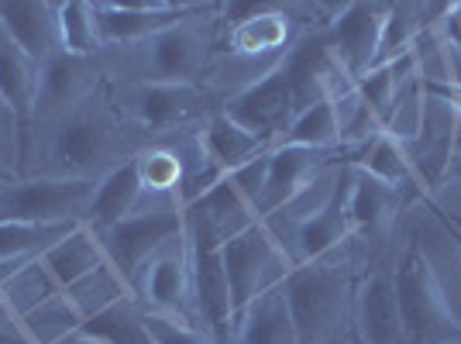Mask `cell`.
Here are the masks:
<instances>
[{
	"instance_id": "1",
	"label": "cell",
	"mask_w": 461,
	"mask_h": 344,
	"mask_svg": "<svg viewBox=\"0 0 461 344\" xmlns=\"http://www.w3.org/2000/svg\"><path fill=\"white\" fill-rule=\"evenodd\" d=\"M279 289L286 296L296 344H324L330 334H338L348 306V276L334 255L293 266Z\"/></svg>"
},
{
	"instance_id": "2",
	"label": "cell",
	"mask_w": 461,
	"mask_h": 344,
	"mask_svg": "<svg viewBox=\"0 0 461 344\" xmlns=\"http://www.w3.org/2000/svg\"><path fill=\"white\" fill-rule=\"evenodd\" d=\"M393 279H396V303H400L406 344L461 341V321L451 313L441 283H438V276H434V268H430L417 241L406 245Z\"/></svg>"
},
{
	"instance_id": "3",
	"label": "cell",
	"mask_w": 461,
	"mask_h": 344,
	"mask_svg": "<svg viewBox=\"0 0 461 344\" xmlns=\"http://www.w3.org/2000/svg\"><path fill=\"white\" fill-rule=\"evenodd\" d=\"M221 258H224V276H228L230 293V327H234V317L255 296L279 286L286 279L289 268L296 266L286 255V249H283L279 234L266 221H255L245 231L230 234L228 241L221 245Z\"/></svg>"
},
{
	"instance_id": "4",
	"label": "cell",
	"mask_w": 461,
	"mask_h": 344,
	"mask_svg": "<svg viewBox=\"0 0 461 344\" xmlns=\"http://www.w3.org/2000/svg\"><path fill=\"white\" fill-rule=\"evenodd\" d=\"M221 234L196 213L186 211V251H190L193 317L213 344H234L230 330V293L221 258Z\"/></svg>"
},
{
	"instance_id": "5",
	"label": "cell",
	"mask_w": 461,
	"mask_h": 344,
	"mask_svg": "<svg viewBox=\"0 0 461 344\" xmlns=\"http://www.w3.org/2000/svg\"><path fill=\"white\" fill-rule=\"evenodd\" d=\"M186 234V207L183 204H166V207H149V211H135L131 217H124L121 224L111 231L96 234L107 266L114 268L124 279V286L131 289L138 279L141 266L152 258L162 245H169L176 238Z\"/></svg>"
},
{
	"instance_id": "6",
	"label": "cell",
	"mask_w": 461,
	"mask_h": 344,
	"mask_svg": "<svg viewBox=\"0 0 461 344\" xmlns=\"http://www.w3.org/2000/svg\"><path fill=\"white\" fill-rule=\"evenodd\" d=\"M96 179L86 176H39L0 190V221L21 224H66L79 221L90 207Z\"/></svg>"
},
{
	"instance_id": "7",
	"label": "cell",
	"mask_w": 461,
	"mask_h": 344,
	"mask_svg": "<svg viewBox=\"0 0 461 344\" xmlns=\"http://www.w3.org/2000/svg\"><path fill=\"white\" fill-rule=\"evenodd\" d=\"M266 169H269V152L251 158L249 166H238V169L224 172L207 193H200L186 211L203 217L221 241H228L230 234L245 231L249 224H255V207H258V196L266 186Z\"/></svg>"
},
{
	"instance_id": "8",
	"label": "cell",
	"mask_w": 461,
	"mask_h": 344,
	"mask_svg": "<svg viewBox=\"0 0 461 344\" xmlns=\"http://www.w3.org/2000/svg\"><path fill=\"white\" fill-rule=\"evenodd\" d=\"M131 296L149 303V313H162L173 321L193 324V289H190V251L186 234L155 251L141 266Z\"/></svg>"
},
{
	"instance_id": "9",
	"label": "cell",
	"mask_w": 461,
	"mask_h": 344,
	"mask_svg": "<svg viewBox=\"0 0 461 344\" xmlns=\"http://www.w3.org/2000/svg\"><path fill=\"white\" fill-rule=\"evenodd\" d=\"M224 114H228L234 124H241L245 131L258 134V138H266V141L276 145L279 134L286 131V124L293 121V114H296L283 66H276L266 77H258L255 83H249L245 90H238V94L224 104Z\"/></svg>"
},
{
	"instance_id": "10",
	"label": "cell",
	"mask_w": 461,
	"mask_h": 344,
	"mask_svg": "<svg viewBox=\"0 0 461 344\" xmlns=\"http://www.w3.org/2000/svg\"><path fill=\"white\" fill-rule=\"evenodd\" d=\"M324 162H327V152H317V149L272 145L269 169H266V186H262V196H258L255 217H258V221H276L293 200H300V196L321 179Z\"/></svg>"
},
{
	"instance_id": "11",
	"label": "cell",
	"mask_w": 461,
	"mask_h": 344,
	"mask_svg": "<svg viewBox=\"0 0 461 344\" xmlns=\"http://www.w3.org/2000/svg\"><path fill=\"white\" fill-rule=\"evenodd\" d=\"M96 24H100V39L107 41H149L162 35L166 28L190 21V14H203L211 7L203 4H94Z\"/></svg>"
},
{
	"instance_id": "12",
	"label": "cell",
	"mask_w": 461,
	"mask_h": 344,
	"mask_svg": "<svg viewBox=\"0 0 461 344\" xmlns=\"http://www.w3.org/2000/svg\"><path fill=\"white\" fill-rule=\"evenodd\" d=\"M383 21L385 4H366V0L345 4L338 11V18L330 21V49H334V59L345 66V73L351 79L366 77L375 66Z\"/></svg>"
},
{
	"instance_id": "13",
	"label": "cell",
	"mask_w": 461,
	"mask_h": 344,
	"mask_svg": "<svg viewBox=\"0 0 461 344\" xmlns=\"http://www.w3.org/2000/svg\"><path fill=\"white\" fill-rule=\"evenodd\" d=\"M348 190H351V169H341V176L330 183L327 200L317 211L296 224V266L300 262H317L327 258L351 238V221H348Z\"/></svg>"
},
{
	"instance_id": "14",
	"label": "cell",
	"mask_w": 461,
	"mask_h": 344,
	"mask_svg": "<svg viewBox=\"0 0 461 344\" xmlns=\"http://www.w3.org/2000/svg\"><path fill=\"white\" fill-rule=\"evenodd\" d=\"M266 152H272V141L245 131V128L234 124L224 111L213 114L211 121H207V128L200 131V155L207 158L203 193L211 190L224 172L238 169V166H249L251 158H258V155H266Z\"/></svg>"
},
{
	"instance_id": "15",
	"label": "cell",
	"mask_w": 461,
	"mask_h": 344,
	"mask_svg": "<svg viewBox=\"0 0 461 344\" xmlns=\"http://www.w3.org/2000/svg\"><path fill=\"white\" fill-rule=\"evenodd\" d=\"M111 155V131L100 117L73 114L59 124L52 138V162L59 176H86L94 179V169Z\"/></svg>"
},
{
	"instance_id": "16",
	"label": "cell",
	"mask_w": 461,
	"mask_h": 344,
	"mask_svg": "<svg viewBox=\"0 0 461 344\" xmlns=\"http://www.w3.org/2000/svg\"><path fill=\"white\" fill-rule=\"evenodd\" d=\"M355 321L362 344H406L400 303H396V279L389 268H375L358 286Z\"/></svg>"
},
{
	"instance_id": "17",
	"label": "cell",
	"mask_w": 461,
	"mask_h": 344,
	"mask_svg": "<svg viewBox=\"0 0 461 344\" xmlns=\"http://www.w3.org/2000/svg\"><path fill=\"white\" fill-rule=\"evenodd\" d=\"M141 176H138V158L117 162L96 179V190L90 207L83 213V228H90L94 234H104L114 224H121L124 217H131L141 204Z\"/></svg>"
},
{
	"instance_id": "18",
	"label": "cell",
	"mask_w": 461,
	"mask_h": 344,
	"mask_svg": "<svg viewBox=\"0 0 461 344\" xmlns=\"http://www.w3.org/2000/svg\"><path fill=\"white\" fill-rule=\"evenodd\" d=\"M207 56V41L190 21L166 28L162 35L149 39V69L152 83H193Z\"/></svg>"
},
{
	"instance_id": "19",
	"label": "cell",
	"mask_w": 461,
	"mask_h": 344,
	"mask_svg": "<svg viewBox=\"0 0 461 344\" xmlns=\"http://www.w3.org/2000/svg\"><path fill=\"white\" fill-rule=\"evenodd\" d=\"M0 32L41 66L59 52L56 4H32V0L0 4Z\"/></svg>"
},
{
	"instance_id": "20",
	"label": "cell",
	"mask_w": 461,
	"mask_h": 344,
	"mask_svg": "<svg viewBox=\"0 0 461 344\" xmlns=\"http://www.w3.org/2000/svg\"><path fill=\"white\" fill-rule=\"evenodd\" d=\"M107 262L104 245L90 228L79 224L73 234H66L62 241H56L52 249H45L39 255L41 272L56 283L59 293H66L69 286H77L79 279H86L94 268H100Z\"/></svg>"
},
{
	"instance_id": "21",
	"label": "cell",
	"mask_w": 461,
	"mask_h": 344,
	"mask_svg": "<svg viewBox=\"0 0 461 344\" xmlns=\"http://www.w3.org/2000/svg\"><path fill=\"white\" fill-rule=\"evenodd\" d=\"M234 18L230 28V52L238 56H262L272 49H283L289 41V14L276 4H245L228 7Z\"/></svg>"
},
{
	"instance_id": "22",
	"label": "cell",
	"mask_w": 461,
	"mask_h": 344,
	"mask_svg": "<svg viewBox=\"0 0 461 344\" xmlns=\"http://www.w3.org/2000/svg\"><path fill=\"white\" fill-rule=\"evenodd\" d=\"M39 62L24 56L18 45L0 32V104L18 124H28L39 107Z\"/></svg>"
},
{
	"instance_id": "23",
	"label": "cell",
	"mask_w": 461,
	"mask_h": 344,
	"mask_svg": "<svg viewBox=\"0 0 461 344\" xmlns=\"http://www.w3.org/2000/svg\"><path fill=\"white\" fill-rule=\"evenodd\" d=\"M234 344H296L283 289L272 286L234 317Z\"/></svg>"
},
{
	"instance_id": "24",
	"label": "cell",
	"mask_w": 461,
	"mask_h": 344,
	"mask_svg": "<svg viewBox=\"0 0 461 344\" xmlns=\"http://www.w3.org/2000/svg\"><path fill=\"white\" fill-rule=\"evenodd\" d=\"M334 59L330 39H307L300 41L279 66L286 73L289 94H293V107L303 111L310 104H317L324 96V73Z\"/></svg>"
},
{
	"instance_id": "25",
	"label": "cell",
	"mask_w": 461,
	"mask_h": 344,
	"mask_svg": "<svg viewBox=\"0 0 461 344\" xmlns=\"http://www.w3.org/2000/svg\"><path fill=\"white\" fill-rule=\"evenodd\" d=\"M77 338L86 344H152L145 327V310L135 296H121L117 303L104 306L100 313L79 324Z\"/></svg>"
},
{
	"instance_id": "26",
	"label": "cell",
	"mask_w": 461,
	"mask_h": 344,
	"mask_svg": "<svg viewBox=\"0 0 461 344\" xmlns=\"http://www.w3.org/2000/svg\"><path fill=\"white\" fill-rule=\"evenodd\" d=\"M396 204H400V190L385 186V183H379L375 176H368L362 169H351V190H348L351 234H375L396 213Z\"/></svg>"
},
{
	"instance_id": "27",
	"label": "cell",
	"mask_w": 461,
	"mask_h": 344,
	"mask_svg": "<svg viewBox=\"0 0 461 344\" xmlns=\"http://www.w3.org/2000/svg\"><path fill=\"white\" fill-rule=\"evenodd\" d=\"M90 62L77 56H66V52H56L52 59L41 62L39 73V107L35 114H52V111H62L66 104H73L83 96V90L90 86Z\"/></svg>"
},
{
	"instance_id": "28",
	"label": "cell",
	"mask_w": 461,
	"mask_h": 344,
	"mask_svg": "<svg viewBox=\"0 0 461 344\" xmlns=\"http://www.w3.org/2000/svg\"><path fill=\"white\" fill-rule=\"evenodd\" d=\"M351 169L368 172V176H375L379 183L393 186V190L413 186V179H417V169H413V162L406 155L403 141L385 131H375L368 141H362V152H358V158H351Z\"/></svg>"
},
{
	"instance_id": "29",
	"label": "cell",
	"mask_w": 461,
	"mask_h": 344,
	"mask_svg": "<svg viewBox=\"0 0 461 344\" xmlns=\"http://www.w3.org/2000/svg\"><path fill=\"white\" fill-rule=\"evenodd\" d=\"M193 104H196L193 83H145L135 100V111L149 131H166L169 124L190 114Z\"/></svg>"
},
{
	"instance_id": "30",
	"label": "cell",
	"mask_w": 461,
	"mask_h": 344,
	"mask_svg": "<svg viewBox=\"0 0 461 344\" xmlns=\"http://www.w3.org/2000/svg\"><path fill=\"white\" fill-rule=\"evenodd\" d=\"M341 141V124H338V111L334 100L321 96L317 104H310L303 111H296L293 121L286 124V131L279 134L276 145H300V149H317L327 152Z\"/></svg>"
},
{
	"instance_id": "31",
	"label": "cell",
	"mask_w": 461,
	"mask_h": 344,
	"mask_svg": "<svg viewBox=\"0 0 461 344\" xmlns=\"http://www.w3.org/2000/svg\"><path fill=\"white\" fill-rule=\"evenodd\" d=\"M56 32H59V52L77 59H90L96 49H104L100 24H96V7L86 0H69L56 4Z\"/></svg>"
},
{
	"instance_id": "32",
	"label": "cell",
	"mask_w": 461,
	"mask_h": 344,
	"mask_svg": "<svg viewBox=\"0 0 461 344\" xmlns=\"http://www.w3.org/2000/svg\"><path fill=\"white\" fill-rule=\"evenodd\" d=\"M79 324H83V317H79L77 306L69 303L66 293L45 300V303L35 306L32 313H24L18 321V327L28 334L32 344H62L69 334H77Z\"/></svg>"
},
{
	"instance_id": "33",
	"label": "cell",
	"mask_w": 461,
	"mask_h": 344,
	"mask_svg": "<svg viewBox=\"0 0 461 344\" xmlns=\"http://www.w3.org/2000/svg\"><path fill=\"white\" fill-rule=\"evenodd\" d=\"M417 39H420V7L417 4H385V21H383V35H379L375 66H389L396 59L410 56Z\"/></svg>"
},
{
	"instance_id": "34",
	"label": "cell",
	"mask_w": 461,
	"mask_h": 344,
	"mask_svg": "<svg viewBox=\"0 0 461 344\" xmlns=\"http://www.w3.org/2000/svg\"><path fill=\"white\" fill-rule=\"evenodd\" d=\"M79 221L66 224H21V221H0V258H24V255H41L62 241L66 234H73Z\"/></svg>"
},
{
	"instance_id": "35",
	"label": "cell",
	"mask_w": 461,
	"mask_h": 344,
	"mask_svg": "<svg viewBox=\"0 0 461 344\" xmlns=\"http://www.w3.org/2000/svg\"><path fill=\"white\" fill-rule=\"evenodd\" d=\"M66 296H69V303L79 310V317L86 321V317L100 313L104 306L117 303L121 296H131V289L124 286V279H121L114 268L104 262V266L94 268L86 279H79L77 286L66 289Z\"/></svg>"
},
{
	"instance_id": "36",
	"label": "cell",
	"mask_w": 461,
	"mask_h": 344,
	"mask_svg": "<svg viewBox=\"0 0 461 344\" xmlns=\"http://www.w3.org/2000/svg\"><path fill=\"white\" fill-rule=\"evenodd\" d=\"M138 176L145 193H176L179 200V186H183V162L176 152H145L138 155Z\"/></svg>"
},
{
	"instance_id": "37",
	"label": "cell",
	"mask_w": 461,
	"mask_h": 344,
	"mask_svg": "<svg viewBox=\"0 0 461 344\" xmlns=\"http://www.w3.org/2000/svg\"><path fill=\"white\" fill-rule=\"evenodd\" d=\"M145 327H149L152 344H213L211 338L196 324H190V321H173V317L149 313V310H145Z\"/></svg>"
},
{
	"instance_id": "38",
	"label": "cell",
	"mask_w": 461,
	"mask_h": 344,
	"mask_svg": "<svg viewBox=\"0 0 461 344\" xmlns=\"http://www.w3.org/2000/svg\"><path fill=\"white\" fill-rule=\"evenodd\" d=\"M420 90H423V96H430V100H438V104H447V107L461 117V83L420 77Z\"/></svg>"
},
{
	"instance_id": "39",
	"label": "cell",
	"mask_w": 461,
	"mask_h": 344,
	"mask_svg": "<svg viewBox=\"0 0 461 344\" xmlns=\"http://www.w3.org/2000/svg\"><path fill=\"white\" fill-rule=\"evenodd\" d=\"M423 200H427V207H430V213H434V217L441 221L444 231H447V238H451V241L458 245V251H461V228H458V224H451V221H447V213H444V207H438V204H434L430 196H423Z\"/></svg>"
},
{
	"instance_id": "40",
	"label": "cell",
	"mask_w": 461,
	"mask_h": 344,
	"mask_svg": "<svg viewBox=\"0 0 461 344\" xmlns=\"http://www.w3.org/2000/svg\"><path fill=\"white\" fill-rule=\"evenodd\" d=\"M447 176H451V179H461V158H451V166H447Z\"/></svg>"
},
{
	"instance_id": "41",
	"label": "cell",
	"mask_w": 461,
	"mask_h": 344,
	"mask_svg": "<svg viewBox=\"0 0 461 344\" xmlns=\"http://www.w3.org/2000/svg\"><path fill=\"white\" fill-rule=\"evenodd\" d=\"M324 344H351V341H348L345 334H330V338H327Z\"/></svg>"
},
{
	"instance_id": "42",
	"label": "cell",
	"mask_w": 461,
	"mask_h": 344,
	"mask_svg": "<svg viewBox=\"0 0 461 344\" xmlns=\"http://www.w3.org/2000/svg\"><path fill=\"white\" fill-rule=\"evenodd\" d=\"M444 213H447V221H451V224H458L461 228V213H455V211H444Z\"/></svg>"
},
{
	"instance_id": "43",
	"label": "cell",
	"mask_w": 461,
	"mask_h": 344,
	"mask_svg": "<svg viewBox=\"0 0 461 344\" xmlns=\"http://www.w3.org/2000/svg\"><path fill=\"white\" fill-rule=\"evenodd\" d=\"M4 111H7V107H4V104H0V121H4ZM7 117H11V114H7Z\"/></svg>"
},
{
	"instance_id": "44",
	"label": "cell",
	"mask_w": 461,
	"mask_h": 344,
	"mask_svg": "<svg viewBox=\"0 0 461 344\" xmlns=\"http://www.w3.org/2000/svg\"><path fill=\"white\" fill-rule=\"evenodd\" d=\"M0 317H4V306H0Z\"/></svg>"
},
{
	"instance_id": "45",
	"label": "cell",
	"mask_w": 461,
	"mask_h": 344,
	"mask_svg": "<svg viewBox=\"0 0 461 344\" xmlns=\"http://www.w3.org/2000/svg\"><path fill=\"white\" fill-rule=\"evenodd\" d=\"M458 344H461V341H458Z\"/></svg>"
}]
</instances>
